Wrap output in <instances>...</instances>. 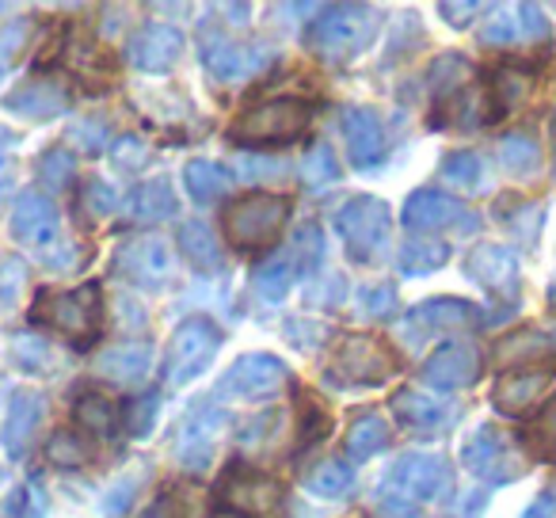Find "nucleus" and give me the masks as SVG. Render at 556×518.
Instances as JSON below:
<instances>
[{
	"instance_id": "f257e3e1",
	"label": "nucleus",
	"mask_w": 556,
	"mask_h": 518,
	"mask_svg": "<svg viewBox=\"0 0 556 518\" xmlns=\"http://www.w3.org/2000/svg\"><path fill=\"white\" fill-rule=\"evenodd\" d=\"M378 27H381L378 12L366 9V4H332V9L317 12V20L305 31V47L320 62L343 65L370 47Z\"/></svg>"
},
{
	"instance_id": "f03ea898",
	"label": "nucleus",
	"mask_w": 556,
	"mask_h": 518,
	"mask_svg": "<svg viewBox=\"0 0 556 518\" xmlns=\"http://www.w3.org/2000/svg\"><path fill=\"white\" fill-rule=\"evenodd\" d=\"M100 317H103V302L96 282H88L80 290H39V298L31 305L35 325L54 328V332H62L77 348H92L96 343Z\"/></svg>"
},
{
	"instance_id": "7ed1b4c3",
	"label": "nucleus",
	"mask_w": 556,
	"mask_h": 518,
	"mask_svg": "<svg viewBox=\"0 0 556 518\" xmlns=\"http://www.w3.org/2000/svg\"><path fill=\"white\" fill-rule=\"evenodd\" d=\"M290 222V199L267 191H252L244 199H232L222 210V232L232 248L240 252H260V248L275 244L278 232Z\"/></svg>"
},
{
	"instance_id": "20e7f679",
	"label": "nucleus",
	"mask_w": 556,
	"mask_h": 518,
	"mask_svg": "<svg viewBox=\"0 0 556 518\" xmlns=\"http://www.w3.org/2000/svg\"><path fill=\"white\" fill-rule=\"evenodd\" d=\"M309 103L294 100V96H278V100H267L260 108H248L229 126V138L237 146H290V141L309 134Z\"/></svg>"
},
{
	"instance_id": "39448f33",
	"label": "nucleus",
	"mask_w": 556,
	"mask_h": 518,
	"mask_svg": "<svg viewBox=\"0 0 556 518\" xmlns=\"http://www.w3.org/2000/svg\"><path fill=\"white\" fill-rule=\"evenodd\" d=\"M328 381L336 386H378L396 374V358L378 336H340L328 358Z\"/></svg>"
},
{
	"instance_id": "423d86ee",
	"label": "nucleus",
	"mask_w": 556,
	"mask_h": 518,
	"mask_svg": "<svg viewBox=\"0 0 556 518\" xmlns=\"http://www.w3.org/2000/svg\"><path fill=\"white\" fill-rule=\"evenodd\" d=\"M389 222H393V214L374 194H358L336 214V229H340L348 255L355 264H378L389 244Z\"/></svg>"
},
{
	"instance_id": "0eeeda50",
	"label": "nucleus",
	"mask_w": 556,
	"mask_h": 518,
	"mask_svg": "<svg viewBox=\"0 0 556 518\" xmlns=\"http://www.w3.org/2000/svg\"><path fill=\"white\" fill-rule=\"evenodd\" d=\"M12 237L31 252L47 255L50 267H70L62 255V217L58 206L39 191H24L12 206Z\"/></svg>"
},
{
	"instance_id": "6e6552de",
	"label": "nucleus",
	"mask_w": 556,
	"mask_h": 518,
	"mask_svg": "<svg viewBox=\"0 0 556 518\" xmlns=\"http://www.w3.org/2000/svg\"><path fill=\"white\" fill-rule=\"evenodd\" d=\"M217 348H222V332L210 320L191 317L172 332L168 355H164V378L168 386H187L194 381L210 363H214Z\"/></svg>"
},
{
	"instance_id": "1a4fd4ad",
	"label": "nucleus",
	"mask_w": 556,
	"mask_h": 518,
	"mask_svg": "<svg viewBox=\"0 0 556 518\" xmlns=\"http://www.w3.org/2000/svg\"><path fill=\"white\" fill-rule=\"evenodd\" d=\"M225 412L217 404H194L191 412L184 416L176 431V462L184 465L187 472H210L217 457V446H222V434H225Z\"/></svg>"
},
{
	"instance_id": "9d476101",
	"label": "nucleus",
	"mask_w": 556,
	"mask_h": 518,
	"mask_svg": "<svg viewBox=\"0 0 556 518\" xmlns=\"http://www.w3.org/2000/svg\"><path fill=\"white\" fill-rule=\"evenodd\" d=\"M450 484V465L439 454H404L401 462L389 469L386 495L389 503H431L446 492Z\"/></svg>"
},
{
	"instance_id": "9b49d317",
	"label": "nucleus",
	"mask_w": 556,
	"mask_h": 518,
	"mask_svg": "<svg viewBox=\"0 0 556 518\" xmlns=\"http://www.w3.org/2000/svg\"><path fill=\"white\" fill-rule=\"evenodd\" d=\"M287 381H290V370L282 358L252 351V355H240L237 363L222 374L217 393L232 396V401H267V396L282 393Z\"/></svg>"
},
{
	"instance_id": "f8f14e48",
	"label": "nucleus",
	"mask_w": 556,
	"mask_h": 518,
	"mask_svg": "<svg viewBox=\"0 0 556 518\" xmlns=\"http://www.w3.org/2000/svg\"><path fill=\"white\" fill-rule=\"evenodd\" d=\"M553 27L533 4H495L492 16L480 27L484 47H530V42H548Z\"/></svg>"
},
{
	"instance_id": "ddd939ff",
	"label": "nucleus",
	"mask_w": 556,
	"mask_h": 518,
	"mask_svg": "<svg viewBox=\"0 0 556 518\" xmlns=\"http://www.w3.org/2000/svg\"><path fill=\"white\" fill-rule=\"evenodd\" d=\"M480 325V309L462 298H431V302L416 305L408 317L401 320V336L404 343H424L431 336L454 332V328H477Z\"/></svg>"
},
{
	"instance_id": "4468645a",
	"label": "nucleus",
	"mask_w": 556,
	"mask_h": 518,
	"mask_svg": "<svg viewBox=\"0 0 556 518\" xmlns=\"http://www.w3.org/2000/svg\"><path fill=\"white\" fill-rule=\"evenodd\" d=\"M278 500H282V488H278V480L267 477V472L244 469V465H232V469L225 472L222 503L232 515L267 518L278 510Z\"/></svg>"
},
{
	"instance_id": "2eb2a0df",
	"label": "nucleus",
	"mask_w": 556,
	"mask_h": 518,
	"mask_svg": "<svg viewBox=\"0 0 556 518\" xmlns=\"http://www.w3.org/2000/svg\"><path fill=\"white\" fill-rule=\"evenodd\" d=\"M202 62H206L210 77L217 85H240V80L255 77L270 65V50L267 47H240V42H229L225 35H206L202 39Z\"/></svg>"
},
{
	"instance_id": "dca6fc26",
	"label": "nucleus",
	"mask_w": 556,
	"mask_h": 518,
	"mask_svg": "<svg viewBox=\"0 0 556 518\" xmlns=\"http://www.w3.org/2000/svg\"><path fill=\"white\" fill-rule=\"evenodd\" d=\"M462 465L488 480H515L522 472V457L495 427H477L462 446Z\"/></svg>"
},
{
	"instance_id": "f3484780",
	"label": "nucleus",
	"mask_w": 556,
	"mask_h": 518,
	"mask_svg": "<svg viewBox=\"0 0 556 518\" xmlns=\"http://www.w3.org/2000/svg\"><path fill=\"white\" fill-rule=\"evenodd\" d=\"M115 271L123 275V279L138 282V287L156 290L176 275V264H172V252L161 237H138V240H130V244L118 248Z\"/></svg>"
},
{
	"instance_id": "a211bd4d",
	"label": "nucleus",
	"mask_w": 556,
	"mask_h": 518,
	"mask_svg": "<svg viewBox=\"0 0 556 518\" xmlns=\"http://www.w3.org/2000/svg\"><path fill=\"white\" fill-rule=\"evenodd\" d=\"M419 378H424V386L439 389V393H450V389H469L472 381L480 378V351L472 348L469 340L442 343V348L424 363Z\"/></svg>"
},
{
	"instance_id": "6ab92c4d",
	"label": "nucleus",
	"mask_w": 556,
	"mask_h": 518,
	"mask_svg": "<svg viewBox=\"0 0 556 518\" xmlns=\"http://www.w3.org/2000/svg\"><path fill=\"white\" fill-rule=\"evenodd\" d=\"M70 103H73V96H70V88H65V80L47 77V73L24 80V85H16L4 96V111H12V115H20V118H31V123H50V118L65 115Z\"/></svg>"
},
{
	"instance_id": "aec40b11",
	"label": "nucleus",
	"mask_w": 556,
	"mask_h": 518,
	"mask_svg": "<svg viewBox=\"0 0 556 518\" xmlns=\"http://www.w3.org/2000/svg\"><path fill=\"white\" fill-rule=\"evenodd\" d=\"M465 275L488 294L515 302L518 294V255L503 244H477L465 260Z\"/></svg>"
},
{
	"instance_id": "412c9836",
	"label": "nucleus",
	"mask_w": 556,
	"mask_h": 518,
	"mask_svg": "<svg viewBox=\"0 0 556 518\" xmlns=\"http://www.w3.org/2000/svg\"><path fill=\"white\" fill-rule=\"evenodd\" d=\"M556 393V374L553 370H515V374H503L492 389V408L500 416L510 419H522L526 412L538 408L541 396Z\"/></svg>"
},
{
	"instance_id": "4be33fe9",
	"label": "nucleus",
	"mask_w": 556,
	"mask_h": 518,
	"mask_svg": "<svg viewBox=\"0 0 556 518\" xmlns=\"http://www.w3.org/2000/svg\"><path fill=\"white\" fill-rule=\"evenodd\" d=\"M401 222H404V229H416V232H434V229H442V225H462V222L469 225V229H477V217L457 199L434 191V187H419V191L408 194V202H404V210H401Z\"/></svg>"
},
{
	"instance_id": "5701e85b",
	"label": "nucleus",
	"mask_w": 556,
	"mask_h": 518,
	"mask_svg": "<svg viewBox=\"0 0 556 518\" xmlns=\"http://www.w3.org/2000/svg\"><path fill=\"white\" fill-rule=\"evenodd\" d=\"M42 419H47V396L35 393V389H16L4 412V427H0V442H4V454L24 457L31 450L35 434H39Z\"/></svg>"
},
{
	"instance_id": "b1692460",
	"label": "nucleus",
	"mask_w": 556,
	"mask_h": 518,
	"mask_svg": "<svg viewBox=\"0 0 556 518\" xmlns=\"http://www.w3.org/2000/svg\"><path fill=\"white\" fill-rule=\"evenodd\" d=\"M184 54V35L168 24H146L126 42V62L146 73H168Z\"/></svg>"
},
{
	"instance_id": "393cba45",
	"label": "nucleus",
	"mask_w": 556,
	"mask_h": 518,
	"mask_svg": "<svg viewBox=\"0 0 556 518\" xmlns=\"http://www.w3.org/2000/svg\"><path fill=\"white\" fill-rule=\"evenodd\" d=\"M343 138H348V156L355 168H374L386 156V126L374 111H343Z\"/></svg>"
},
{
	"instance_id": "a878e982",
	"label": "nucleus",
	"mask_w": 556,
	"mask_h": 518,
	"mask_svg": "<svg viewBox=\"0 0 556 518\" xmlns=\"http://www.w3.org/2000/svg\"><path fill=\"white\" fill-rule=\"evenodd\" d=\"M393 412L412 431H446L457 416L454 404L434 401L431 393H419V389H401V393H393Z\"/></svg>"
},
{
	"instance_id": "bb28decb",
	"label": "nucleus",
	"mask_w": 556,
	"mask_h": 518,
	"mask_svg": "<svg viewBox=\"0 0 556 518\" xmlns=\"http://www.w3.org/2000/svg\"><path fill=\"white\" fill-rule=\"evenodd\" d=\"M149 366H153L149 343H115V348L96 355V378L111 381V386H134L146 378Z\"/></svg>"
},
{
	"instance_id": "cd10ccee",
	"label": "nucleus",
	"mask_w": 556,
	"mask_h": 518,
	"mask_svg": "<svg viewBox=\"0 0 556 518\" xmlns=\"http://www.w3.org/2000/svg\"><path fill=\"white\" fill-rule=\"evenodd\" d=\"M530 92H533V73L530 70H518V65H503V70H495L492 96H488V123L510 115V111H515Z\"/></svg>"
},
{
	"instance_id": "c85d7f7f",
	"label": "nucleus",
	"mask_w": 556,
	"mask_h": 518,
	"mask_svg": "<svg viewBox=\"0 0 556 518\" xmlns=\"http://www.w3.org/2000/svg\"><path fill=\"white\" fill-rule=\"evenodd\" d=\"M126 214L134 222H164V217L176 214V194H172L168 179H146L126 194Z\"/></svg>"
},
{
	"instance_id": "c756f323",
	"label": "nucleus",
	"mask_w": 556,
	"mask_h": 518,
	"mask_svg": "<svg viewBox=\"0 0 556 518\" xmlns=\"http://www.w3.org/2000/svg\"><path fill=\"white\" fill-rule=\"evenodd\" d=\"M179 248H184L187 264H191L199 275H217L225 267L222 244H217V237L210 232V225L187 222L184 229H179Z\"/></svg>"
},
{
	"instance_id": "7c9ffc66",
	"label": "nucleus",
	"mask_w": 556,
	"mask_h": 518,
	"mask_svg": "<svg viewBox=\"0 0 556 518\" xmlns=\"http://www.w3.org/2000/svg\"><path fill=\"white\" fill-rule=\"evenodd\" d=\"M389 442H393V427H389V419L378 416V412H363V416L348 427V454L355 457V462H370Z\"/></svg>"
},
{
	"instance_id": "2f4dec72",
	"label": "nucleus",
	"mask_w": 556,
	"mask_h": 518,
	"mask_svg": "<svg viewBox=\"0 0 556 518\" xmlns=\"http://www.w3.org/2000/svg\"><path fill=\"white\" fill-rule=\"evenodd\" d=\"M302 484L320 500H343V495L355 492V469L348 462H340V457H325V462H317L305 472Z\"/></svg>"
},
{
	"instance_id": "473e14b6",
	"label": "nucleus",
	"mask_w": 556,
	"mask_h": 518,
	"mask_svg": "<svg viewBox=\"0 0 556 518\" xmlns=\"http://www.w3.org/2000/svg\"><path fill=\"white\" fill-rule=\"evenodd\" d=\"M472 80V65L457 54H439L427 70V85H431L434 100L439 103H450L454 96H462Z\"/></svg>"
},
{
	"instance_id": "72a5a7b5",
	"label": "nucleus",
	"mask_w": 556,
	"mask_h": 518,
	"mask_svg": "<svg viewBox=\"0 0 556 518\" xmlns=\"http://www.w3.org/2000/svg\"><path fill=\"white\" fill-rule=\"evenodd\" d=\"M500 164H503V172H507V176H518V179L538 176V168H541L538 138H533V134H526V130L507 134V138L500 141Z\"/></svg>"
},
{
	"instance_id": "f704fd0d",
	"label": "nucleus",
	"mask_w": 556,
	"mask_h": 518,
	"mask_svg": "<svg viewBox=\"0 0 556 518\" xmlns=\"http://www.w3.org/2000/svg\"><path fill=\"white\" fill-rule=\"evenodd\" d=\"M545 355H553V340L541 336L538 328H518V332L503 336L492 351L495 363H538Z\"/></svg>"
},
{
	"instance_id": "c9c22d12",
	"label": "nucleus",
	"mask_w": 556,
	"mask_h": 518,
	"mask_svg": "<svg viewBox=\"0 0 556 518\" xmlns=\"http://www.w3.org/2000/svg\"><path fill=\"white\" fill-rule=\"evenodd\" d=\"M232 176L217 161H191L184 168V187L194 202H214L229 191Z\"/></svg>"
},
{
	"instance_id": "e433bc0d",
	"label": "nucleus",
	"mask_w": 556,
	"mask_h": 518,
	"mask_svg": "<svg viewBox=\"0 0 556 518\" xmlns=\"http://www.w3.org/2000/svg\"><path fill=\"white\" fill-rule=\"evenodd\" d=\"M294 267H298L294 252H278V255H270V260H263L252 275L255 290H260L267 302H282V298L290 294V282H294Z\"/></svg>"
},
{
	"instance_id": "4c0bfd02",
	"label": "nucleus",
	"mask_w": 556,
	"mask_h": 518,
	"mask_svg": "<svg viewBox=\"0 0 556 518\" xmlns=\"http://www.w3.org/2000/svg\"><path fill=\"white\" fill-rule=\"evenodd\" d=\"M450 248L442 244V240H431V237H416L408 240V244L401 248V260H396V267H401V275H431L439 271L442 264H446Z\"/></svg>"
},
{
	"instance_id": "58836bf2",
	"label": "nucleus",
	"mask_w": 556,
	"mask_h": 518,
	"mask_svg": "<svg viewBox=\"0 0 556 518\" xmlns=\"http://www.w3.org/2000/svg\"><path fill=\"white\" fill-rule=\"evenodd\" d=\"M73 416H77V424L85 427V431L100 434V439L115 434V427H118L115 404H111L108 396H100V393H80L77 404H73Z\"/></svg>"
},
{
	"instance_id": "ea45409f",
	"label": "nucleus",
	"mask_w": 556,
	"mask_h": 518,
	"mask_svg": "<svg viewBox=\"0 0 556 518\" xmlns=\"http://www.w3.org/2000/svg\"><path fill=\"white\" fill-rule=\"evenodd\" d=\"M96 446L88 439H80L77 431H54L47 446V462L58 465V469H85L92 465Z\"/></svg>"
},
{
	"instance_id": "a19ab883",
	"label": "nucleus",
	"mask_w": 556,
	"mask_h": 518,
	"mask_svg": "<svg viewBox=\"0 0 556 518\" xmlns=\"http://www.w3.org/2000/svg\"><path fill=\"white\" fill-rule=\"evenodd\" d=\"M442 179L454 187H462V191H484L488 176H484V161H480L477 153H469V149H457V153H446L442 156Z\"/></svg>"
},
{
	"instance_id": "79ce46f5",
	"label": "nucleus",
	"mask_w": 556,
	"mask_h": 518,
	"mask_svg": "<svg viewBox=\"0 0 556 518\" xmlns=\"http://www.w3.org/2000/svg\"><path fill=\"white\" fill-rule=\"evenodd\" d=\"M526 439H530L533 454H538L541 462H553V465H556V393L548 396L545 404H541L538 419L530 424Z\"/></svg>"
},
{
	"instance_id": "37998d69",
	"label": "nucleus",
	"mask_w": 556,
	"mask_h": 518,
	"mask_svg": "<svg viewBox=\"0 0 556 518\" xmlns=\"http://www.w3.org/2000/svg\"><path fill=\"white\" fill-rule=\"evenodd\" d=\"M73 172H77V164H73V156L65 153V149H50V153H42L39 179L47 187H54V191H65V187L73 184Z\"/></svg>"
},
{
	"instance_id": "c03bdc74",
	"label": "nucleus",
	"mask_w": 556,
	"mask_h": 518,
	"mask_svg": "<svg viewBox=\"0 0 556 518\" xmlns=\"http://www.w3.org/2000/svg\"><path fill=\"white\" fill-rule=\"evenodd\" d=\"M24 290H27V267L20 260H0V313L16 309Z\"/></svg>"
},
{
	"instance_id": "a18cd8bd",
	"label": "nucleus",
	"mask_w": 556,
	"mask_h": 518,
	"mask_svg": "<svg viewBox=\"0 0 556 518\" xmlns=\"http://www.w3.org/2000/svg\"><path fill=\"white\" fill-rule=\"evenodd\" d=\"M302 176L309 187H325L336 179V156L332 149L325 146V141H317V146H309V153H305V164H302Z\"/></svg>"
},
{
	"instance_id": "49530a36",
	"label": "nucleus",
	"mask_w": 556,
	"mask_h": 518,
	"mask_svg": "<svg viewBox=\"0 0 556 518\" xmlns=\"http://www.w3.org/2000/svg\"><path fill=\"white\" fill-rule=\"evenodd\" d=\"M70 141L80 149V153H100V149L108 146V123L96 115L77 118V123L70 126Z\"/></svg>"
},
{
	"instance_id": "de8ad7c7",
	"label": "nucleus",
	"mask_w": 556,
	"mask_h": 518,
	"mask_svg": "<svg viewBox=\"0 0 556 518\" xmlns=\"http://www.w3.org/2000/svg\"><path fill=\"white\" fill-rule=\"evenodd\" d=\"M156 412H161V401H156L153 393L130 401V404H126V431H130L134 439H146V434L153 431V424H156Z\"/></svg>"
},
{
	"instance_id": "09e8293b",
	"label": "nucleus",
	"mask_w": 556,
	"mask_h": 518,
	"mask_svg": "<svg viewBox=\"0 0 556 518\" xmlns=\"http://www.w3.org/2000/svg\"><path fill=\"white\" fill-rule=\"evenodd\" d=\"M282 412H263V416H255L252 424L244 427V446H252L255 454H263V450H270V442L282 434Z\"/></svg>"
},
{
	"instance_id": "8fccbe9b",
	"label": "nucleus",
	"mask_w": 556,
	"mask_h": 518,
	"mask_svg": "<svg viewBox=\"0 0 556 518\" xmlns=\"http://www.w3.org/2000/svg\"><path fill=\"white\" fill-rule=\"evenodd\" d=\"M80 202H85V210L92 217H111L118 210V194H115V187H111L108 179H88Z\"/></svg>"
},
{
	"instance_id": "3c124183",
	"label": "nucleus",
	"mask_w": 556,
	"mask_h": 518,
	"mask_svg": "<svg viewBox=\"0 0 556 518\" xmlns=\"http://www.w3.org/2000/svg\"><path fill=\"white\" fill-rule=\"evenodd\" d=\"M328 431H332V419H328V412L320 408L313 396L302 393V442H305V446H313V442H320Z\"/></svg>"
},
{
	"instance_id": "603ef678",
	"label": "nucleus",
	"mask_w": 556,
	"mask_h": 518,
	"mask_svg": "<svg viewBox=\"0 0 556 518\" xmlns=\"http://www.w3.org/2000/svg\"><path fill=\"white\" fill-rule=\"evenodd\" d=\"M111 161H115L118 168H126V172H138L141 164L149 161V141L134 138V134L115 138V146H111Z\"/></svg>"
},
{
	"instance_id": "864d4df0",
	"label": "nucleus",
	"mask_w": 556,
	"mask_h": 518,
	"mask_svg": "<svg viewBox=\"0 0 556 518\" xmlns=\"http://www.w3.org/2000/svg\"><path fill=\"white\" fill-rule=\"evenodd\" d=\"M393 305H396V290L389 287V282L358 290V309H363L366 317H386V313H393Z\"/></svg>"
},
{
	"instance_id": "5fc2aeb1",
	"label": "nucleus",
	"mask_w": 556,
	"mask_h": 518,
	"mask_svg": "<svg viewBox=\"0 0 556 518\" xmlns=\"http://www.w3.org/2000/svg\"><path fill=\"white\" fill-rule=\"evenodd\" d=\"M16 351H20V363H24L27 370H50V366H54L47 340H39V336H20Z\"/></svg>"
},
{
	"instance_id": "6e6d98bb",
	"label": "nucleus",
	"mask_w": 556,
	"mask_h": 518,
	"mask_svg": "<svg viewBox=\"0 0 556 518\" xmlns=\"http://www.w3.org/2000/svg\"><path fill=\"white\" fill-rule=\"evenodd\" d=\"M298 252H302V267L305 271H317L320 255H325V237H320L317 225H305L302 232H298Z\"/></svg>"
},
{
	"instance_id": "4d7b16f0",
	"label": "nucleus",
	"mask_w": 556,
	"mask_h": 518,
	"mask_svg": "<svg viewBox=\"0 0 556 518\" xmlns=\"http://www.w3.org/2000/svg\"><path fill=\"white\" fill-rule=\"evenodd\" d=\"M16 149H20V138L9 130V126H0V191L12 184V176H16Z\"/></svg>"
},
{
	"instance_id": "13d9d810",
	"label": "nucleus",
	"mask_w": 556,
	"mask_h": 518,
	"mask_svg": "<svg viewBox=\"0 0 556 518\" xmlns=\"http://www.w3.org/2000/svg\"><path fill=\"white\" fill-rule=\"evenodd\" d=\"M477 12H480L477 0H462V4H454V0H442V4H439V16L446 20L450 27H469Z\"/></svg>"
},
{
	"instance_id": "bf43d9fd",
	"label": "nucleus",
	"mask_w": 556,
	"mask_h": 518,
	"mask_svg": "<svg viewBox=\"0 0 556 518\" xmlns=\"http://www.w3.org/2000/svg\"><path fill=\"white\" fill-rule=\"evenodd\" d=\"M24 31H27L24 24H12L9 31H0V77H4V73H9L12 58H16L20 42H24Z\"/></svg>"
},
{
	"instance_id": "052dcab7",
	"label": "nucleus",
	"mask_w": 556,
	"mask_h": 518,
	"mask_svg": "<svg viewBox=\"0 0 556 518\" xmlns=\"http://www.w3.org/2000/svg\"><path fill=\"white\" fill-rule=\"evenodd\" d=\"M522 518H556V488H545V492L522 510Z\"/></svg>"
},
{
	"instance_id": "680f3d73",
	"label": "nucleus",
	"mask_w": 556,
	"mask_h": 518,
	"mask_svg": "<svg viewBox=\"0 0 556 518\" xmlns=\"http://www.w3.org/2000/svg\"><path fill=\"white\" fill-rule=\"evenodd\" d=\"M248 168V176H255V179H267V176H282V164H270V161H255V156H244V161H240Z\"/></svg>"
},
{
	"instance_id": "e2e57ef3",
	"label": "nucleus",
	"mask_w": 556,
	"mask_h": 518,
	"mask_svg": "<svg viewBox=\"0 0 556 518\" xmlns=\"http://www.w3.org/2000/svg\"><path fill=\"white\" fill-rule=\"evenodd\" d=\"M138 518H179V507H176V500L172 495H164V500H156L153 507H146Z\"/></svg>"
},
{
	"instance_id": "0e129e2a",
	"label": "nucleus",
	"mask_w": 556,
	"mask_h": 518,
	"mask_svg": "<svg viewBox=\"0 0 556 518\" xmlns=\"http://www.w3.org/2000/svg\"><path fill=\"white\" fill-rule=\"evenodd\" d=\"M548 305H553V309H556V282H553V287H548Z\"/></svg>"
},
{
	"instance_id": "69168bd1",
	"label": "nucleus",
	"mask_w": 556,
	"mask_h": 518,
	"mask_svg": "<svg viewBox=\"0 0 556 518\" xmlns=\"http://www.w3.org/2000/svg\"><path fill=\"white\" fill-rule=\"evenodd\" d=\"M217 518H244V515H232V510H222V515H217Z\"/></svg>"
},
{
	"instance_id": "338daca9",
	"label": "nucleus",
	"mask_w": 556,
	"mask_h": 518,
	"mask_svg": "<svg viewBox=\"0 0 556 518\" xmlns=\"http://www.w3.org/2000/svg\"><path fill=\"white\" fill-rule=\"evenodd\" d=\"M553 130H556V118H553Z\"/></svg>"
}]
</instances>
